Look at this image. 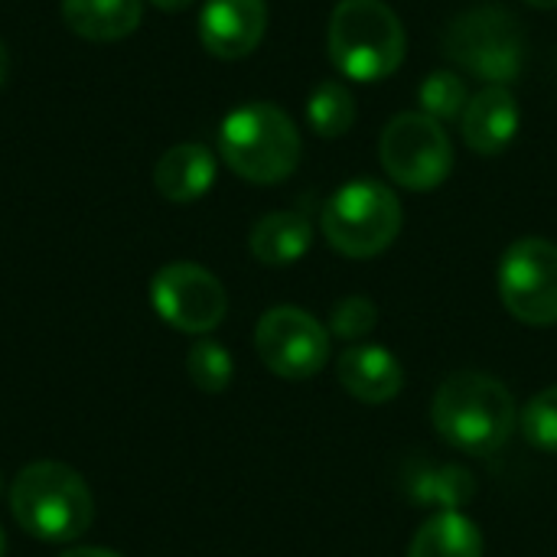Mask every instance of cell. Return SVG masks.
Masks as SVG:
<instances>
[{
	"label": "cell",
	"mask_w": 557,
	"mask_h": 557,
	"mask_svg": "<svg viewBox=\"0 0 557 557\" xmlns=\"http://www.w3.org/2000/svg\"><path fill=\"white\" fill-rule=\"evenodd\" d=\"M379 157L385 173L411 193L437 189L454 170V144L444 124L424 111L395 114L382 131Z\"/></svg>",
	"instance_id": "obj_7"
},
{
	"label": "cell",
	"mask_w": 557,
	"mask_h": 557,
	"mask_svg": "<svg viewBox=\"0 0 557 557\" xmlns=\"http://www.w3.org/2000/svg\"><path fill=\"white\" fill-rule=\"evenodd\" d=\"M326 49L352 82H382L405 62V26L385 0H339L330 16Z\"/></svg>",
	"instance_id": "obj_4"
},
{
	"label": "cell",
	"mask_w": 557,
	"mask_h": 557,
	"mask_svg": "<svg viewBox=\"0 0 557 557\" xmlns=\"http://www.w3.org/2000/svg\"><path fill=\"white\" fill-rule=\"evenodd\" d=\"M313 245V225L304 212H271L255 222L248 248L261 264L284 268L300 261Z\"/></svg>",
	"instance_id": "obj_16"
},
{
	"label": "cell",
	"mask_w": 557,
	"mask_h": 557,
	"mask_svg": "<svg viewBox=\"0 0 557 557\" xmlns=\"http://www.w3.org/2000/svg\"><path fill=\"white\" fill-rule=\"evenodd\" d=\"M157 10H163V13H180V10H186V7H193L196 0H150Z\"/></svg>",
	"instance_id": "obj_25"
},
{
	"label": "cell",
	"mask_w": 557,
	"mask_h": 557,
	"mask_svg": "<svg viewBox=\"0 0 557 557\" xmlns=\"http://www.w3.org/2000/svg\"><path fill=\"white\" fill-rule=\"evenodd\" d=\"M268 29L264 0H206L199 13V42L215 59L251 55Z\"/></svg>",
	"instance_id": "obj_11"
},
{
	"label": "cell",
	"mask_w": 557,
	"mask_h": 557,
	"mask_svg": "<svg viewBox=\"0 0 557 557\" xmlns=\"http://www.w3.org/2000/svg\"><path fill=\"white\" fill-rule=\"evenodd\" d=\"M431 421L450 447L490 457L512 437L519 411L503 382L480 372H460L437 388Z\"/></svg>",
	"instance_id": "obj_1"
},
{
	"label": "cell",
	"mask_w": 557,
	"mask_h": 557,
	"mask_svg": "<svg viewBox=\"0 0 557 557\" xmlns=\"http://www.w3.org/2000/svg\"><path fill=\"white\" fill-rule=\"evenodd\" d=\"M444 52L463 72L490 85H509L525 65V29L512 10L473 7L447 26Z\"/></svg>",
	"instance_id": "obj_5"
},
{
	"label": "cell",
	"mask_w": 557,
	"mask_h": 557,
	"mask_svg": "<svg viewBox=\"0 0 557 557\" xmlns=\"http://www.w3.org/2000/svg\"><path fill=\"white\" fill-rule=\"evenodd\" d=\"M59 557H121L117 552H111V548H69V552H62Z\"/></svg>",
	"instance_id": "obj_24"
},
{
	"label": "cell",
	"mask_w": 557,
	"mask_h": 557,
	"mask_svg": "<svg viewBox=\"0 0 557 557\" xmlns=\"http://www.w3.org/2000/svg\"><path fill=\"white\" fill-rule=\"evenodd\" d=\"M225 166L255 186L284 183L300 163V134L287 111L271 101H248L225 114L219 127Z\"/></svg>",
	"instance_id": "obj_3"
},
{
	"label": "cell",
	"mask_w": 557,
	"mask_h": 557,
	"mask_svg": "<svg viewBox=\"0 0 557 557\" xmlns=\"http://www.w3.org/2000/svg\"><path fill=\"white\" fill-rule=\"evenodd\" d=\"M398 196L375 180H352L339 186L323 206V235L346 258H375L401 232Z\"/></svg>",
	"instance_id": "obj_6"
},
{
	"label": "cell",
	"mask_w": 557,
	"mask_h": 557,
	"mask_svg": "<svg viewBox=\"0 0 557 557\" xmlns=\"http://www.w3.org/2000/svg\"><path fill=\"white\" fill-rule=\"evenodd\" d=\"M7 72H10V55H7V46H3V39H0V85H3Z\"/></svg>",
	"instance_id": "obj_26"
},
{
	"label": "cell",
	"mask_w": 557,
	"mask_h": 557,
	"mask_svg": "<svg viewBox=\"0 0 557 557\" xmlns=\"http://www.w3.org/2000/svg\"><path fill=\"white\" fill-rule=\"evenodd\" d=\"M418 101H421V111H424L428 117H434V121L444 124V121L463 117L470 95H467V85H463L460 75H454L450 69H437V72H431V75L421 82Z\"/></svg>",
	"instance_id": "obj_20"
},
{
	"label": "cell",
	"mask_w": 557,
	"mask_h": 557,
	"mask_svg": "<svg viewBox=\"0 0 557 557\" xmlns=\"http://www.w3.org/2000/svg\"><path fill=\"white\" fill-rule=\"evenodd\" d=\"M255 349L261 362L287 382L313 379L330 359V336L317 317L300 307H274L258 320Z\"/></svg>",
	"instance_id": "obj_10"
},
{
	"label": "cell",
	"mask_w": 557,
	"mask_h": 557,
	"mask_svg": "<svg viewBox=\"0 0 557 557\" xmlns=\"http://www.w3.org/2000/svg\"><path fill=\"white\" fill-rule=\"evenodd\" d=\"M3 552H7V539H3V529H0V557H3Z\"/></svg>",
	"instance_id": "obj_28"
},
{
	"label": "cell",
	"mask_w": 557,
	"mask_h": 557,
	"mask_svg": "<svg viewBox=\"0 0 557 557\" xmlns=\"http://www.w3.org/2000/svg\"><path fill=\"white\" fill-rule=\"evenodd\" d=\"M10 512L16 525L33 539L65 545L91 529L95 499L72 467L36 460L16 473L10 486Z\"/></svg>",
	"instance_id": "obj_2"
},
{
	"label": "cell",
	"mask_w": 557,
	"mask_h": 557,
	"mask_svg": "<svg viewBox=\"0 0 557 557\" xmlns=\"http://www.w3.org/2000/svg\"><path fill=\"white\" fill-rule=\"evenodd\" d=\"M522 434L532 447L557 454V385L539 392L522 411Z\"/></svg>",
	"instance_id": "obj_22"
},
{
	"label": "cell",
	"mask_w": 557,
	"mask_h": 557,
	"mask_svg": "<svg viewBox=\"0 0 557 557\" xmlns=\"http://www.w3.org/2000/svg\"><path fill=\"white\" fill-rule=\"evenodd\" d=\"M215 183V157L202 144H176L153 163V186L166 202L186 206L202 199Z\"/></svg>",
	"instance_id": "obj_14"
},
{
	"label": "cell",
	"mask_w": 557,
	"mask_h": 557,
	"mask_svg": "<svg viewBox=\"0 0 557 557\" xmlns=\"http://www.w3.org/2000/svg\"><path fill=\"white\" fill-rule=\"evenodd\" d=\"M519 134V104L506 85H486L467 101L463 140L480 157H499Z\"/></svg>",
	"instance_id": "obj_12"
},
{
	"label": "cell",
	"mask_w": 557,
	"mask_h": 557,
	"mask_svg": "<svg viewBox=\"0 0 557 557\" xmlns=\"http://www.w3.org/2000/svg\"><path fill=\"white\" fill-rule=\"evenodd\" d=\"M0 490H3V483H0Z\"/></svg>",
	"instance_id": "obj_29"
},
{
	"label": "cell",
	"mask_w": 557,
	"mask_h": 557,
	"mask_svg": "<svg viewBox=\"0 0 557 557\" xmlns=\"http://www.w3.org/2000/svg\"><path fill=\"white\" fill-rule=\"evenodd\" d=\"M186 372L193 379V385L206 395H219L232 385L235 375V362L228 356V349L215 339H199L196 346H189L186 356Z\"/></svg>",
	"instance_id": "obj_21"
},
{
	"label": "cell",
	"mask_w": 557,
	"mask_h": 557,
	"mask_svg": "<svg viewBox=\"0 0 557 557\" xmlns=\"http://www.w3.org/2000/svg\"><path fill=\"white\" fill-rule=\"evenodd\" d=\"M499 297L525 326L557 323V245L519 238L499 261Z\"/></svg>",
	"instance_id": "obj_9"
},
{
	"label": "cell",
	"mask_w": 557,
	"mask_h": 557,
	"mask_svg": "<svg viewBox=\"0 0 557 557\" xmlns=\"http://www.w3.org/2000/svg\"><path fill=\"white\" fill-rule=\"evenodd\" d=\"M307 121L320 137H343L356 124V98L339 82H323L307 101Z\"/></svg>",
	"instance_id": "obj_19"
},
{
	"label": "cell",
	"mask_w": 557,
	"mask_h": 557,
	"mask_svg": "<svg viewBox=\"0 0 557 557\" xmlns=\"http://www.w3.org/2000/svg\"><path fill=\"white\" fill-rule=\"evenodd\" d=\"M65 26L88 42H117L144 20V0H62Z\"/></svg>",
	"instance_id": "obj_15"
},
{
	"label": "cell",
	"mask_w": 557,
	"mask_h": 557,
	"mask_svg": "<svg viewBox=\"0 0 557 557\" xmlns=\"http://www.w3.org/2000/svg\"><path fill=\"white\" fill-rule=\"evenodd\" d=\"M339 385L362 405H388L401 385H405V369L401 362L385 349V346H349L339 362H336Z\"/></svg>",
	"instance_id": "obj_13"
},
{
	"label": "cell",
	"mask_w": 557,
	"mask_h": 557,
	"mask_svg": "<svg viewBox=\"0 0 557 557\" xmlns=\"http://www.w3.org/2000/svg\"><path fill=\"white\" fill-rule=\"evenodd\" d=\"M150 304L166 326L189 336L212 333L228 313V294L222 281L193 261L163 264L150 281Z\"/></svg>",
	"instance_id": "obj_8"
},
{
	"label": "cell",
	"mask_w": 557,
	"mask_h": 557,
	"mask_svg": "<svg viewBox=\"0 0 557 557\" xmlns=\"http://www.w3.org/2000/svg\"><path fill=\"white\" fill-rule=\"evenodd\" d=\"M408 557H483V532L463 512H437L418 529Z\"/></svg>",
	"instance_id": "obj_17"
},
{
	"label": "cell",
	"mask_w": 557,
	"mask_h": 557,
	"mask_svg": "<svg viewBox=\"0 0 557 557\" xmlns=\"http://www.w3.org/2000/svg\"><path fill=\"white\" fill-rule=\"evenodd\" d=\"M525 3H532V7H539V10H555L557 0H525Z\"/></svg>",
	"instance_id": "obj_27"
},
{
	"label": "cell",
	"mask_w": 557,
	"mask_h": 557,
	"mask_svg": "<svg viewBox=\"0 0 557 557\" xmlns=\"http://www.w3.org/2000/svg\"><path fill=\"white\" fill-rule=\"evenodd\" d=\"M375 323H379V307H375L369 297H362V294L343 297V300L333 307V313H330V330H333V336H339V339H346V343H356V339L369 336V333L375 330Z\"/></svg>",
	"instance_id": "obj_23"
},
{
	"label": "cell",
	"mask_w": 557,
	"mask_h": 557,
	"mask_svg": "<svg viewBox=\"0 0 557 557\" xmlns=\"http://www.w3.org/2000/svg\"><path fill=\"white\" fill-rule=\"evenodd\" d=\"M408 486H411L414 499L434 503L444 512H457L476 493V483L463 467H428V470L408 476Z\"/></svg>",
	"instance_id": "obj_18"
}]
</instances>
